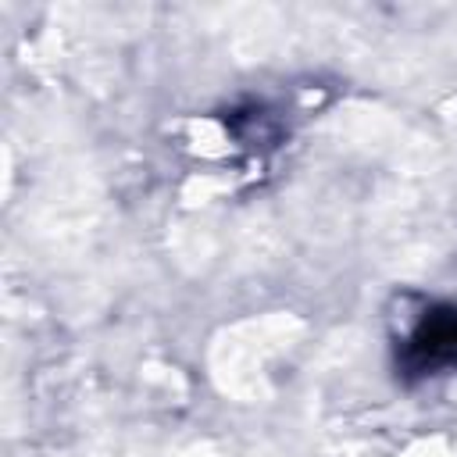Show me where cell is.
<instances>
[{"mask_svg":"<svg viewBox=\"0 0 457 457\" xmlns=\"http://www.w3.org/2000/svg\"><path fill=\"white\" fill-rule=\"evenodd\" d=\"M403 361L428 375L457 368V307H428L403 339Z\"/></svg>","mask_w":457,"mask_h":457,"instance_id":"1","label":"cell"}]
</instances>
